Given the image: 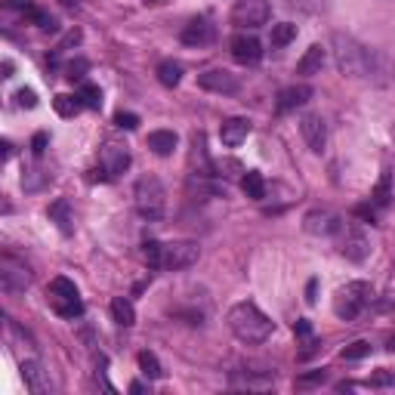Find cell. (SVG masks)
Wrapping results in <instances>:
<instances>
[{"instance_id": "obj_3", "label": "cell", "mask_w": 395, "mask_h": 395, "mask_svg": "<svg viewBox=\"0 0 395 395\" xmlns=\"http://www.w3.org/2000/svg\"><path fill=\"white\" fill-rule=\"evenodd\" d=\"M133 204H136L139 216L148 223H161L167 213V189L161 186L158 176H139L136 189H133Z\"/></svg>"}, {"instance_id": "obj_30", "label": "cell", "mask_w": 395, "mask_h": 395, "mask_svg": "<svg viewBox=\"0 0 395 395\" xmlns=\"http://www.w3.org/2000/svg\"><path fill=\"white\" fill-rule=\"evenodd\" d=\"M78 96H81L83 108H93V112H99V108H102V90L93 87V83H83V87L78 90Z\"/></svg>"}, {"instance_id": "obj_46", "label": "cell", "mask_w": 395, "mask_h": 395, "mask_svg": "<svg viewBox=\"0 0 395 395\" xmlns=\"http://www.w3.org/2000/svg\"><path fill=\"white\" fill-rule=\"evenodd\" d=\"M59 4H62V6H74V4H78V0H59Z\"/></svg>"}, {"instance_id": "obj_9", "label": "cell", "mask_w": 395, "mask_h": 395, "mask_svg": "<svg viewBox=\"0 0 395 395\" xmlns=\"http://www.w3.org/2000/svg\"><path fill=\"white\" fill-rule=\"evenodd\" d=\"M201 257V247L195 241H170L164 244V269L167 272H182V269L195 266Z\"/></svg>"}, {"instance_id": "obj_39", "label": "cell", "mask_w": 395, "mask_h": 395, "mask_svg": "<svg viewBox=\"0 0 395 395\" xmlns=\"http://www.w3.org/2000/svg\"><path fill=\"white\" fill-rule=\"evenodd\" d=\"M16 105L19 108H35L37 105V93L35 90H19V93H16Z\"/></svg>"}, {"instance_id": "obj_18", "label": "cell", "mask_w": 395, "mask_h": 395, "mask_svg": "<svg viewBox=\"0 0 395 395\" xmlns=\"http://www.w3.org/2000/svg\"><path fill=\"white\" fill-rule=\"evenodd\" d=\"M250 136V121L247 117H229V121H223V127H220V139H223V146H241Z\"/></svg>"}, {"instance_id": "obj_1", "label": "cell", "mask_w": 395, "mask_h": 395, "mask_svg": "<svg viewBox=\"0 0 395 395\" xmlns=\"http://www.w3.org/2000/svg\"><path fill=\"white\" fill-rule=\"evenodd\" d=\"M225 322H229V331L241 343H247V346L266 343L275 331V324L263 315V309H259L257 302H235L229 309V315H225Z\"/></svg>"}, {"instance_id": "obj_22", "label": "cell", "mask_w": 395, "mask_h": 395, "mask_svg": "<svg viewBox=\"0 0 395 395\" xmlns=\"http://www.w3.org/2000/svg\"><path fill=\"white\" fill-rule=\"evenodd\" d=\"M241 191L250 198V201H263L266 198V179L259 170H244L241 176Z\"/></svg>"}, {"instance_id": "obj_29", "label": "cell", "mask_w": 395, "mask_h": 395, "mask_svg": "<svg viewBox=\"0 0 395 395\" xmlns=\"http://www.w3.org/2000/svg\"><path fill=\"white\" fill-rule=\"evenodd\" d=\"M49 182V173H44L40 167H28V170L22 173V189L25 191H37V189H44Z\"/></svg>"}, {"instance_id": "obj_13", "label": "cell", "mask_w": 395, "mask_h": 395, "mask_svg": "<svg viewBox=\"0 0 395 395\" xmlns=\"http://www.w3.org/2000/svg\"><path fill=\"white\" fill-rule=\"evenodd\" d=\"M300 133L302 139H306V146L315 151V155H322L324 146H327V124L322 114H302L300 117Z\"/></svg>"}, {"instance_id": "obj_31", "label": "cell", "mask_w": 395, "mask_h": 395, "mask_svg": "<svg viewBox=\"0 0 395 395\" xmlns=\"http://www.w3.org/2000/svg\"><path fill=\"white\" fill-rule=\"evenodd\" d=\"M213 176H220V179H235V176H244V167L235 161V158H225V161L213 164Z\"/></svg>"}, {"instance_id": "obj_23", "label": "cell", "mask_w": 395, "mask_h": 395, "mask_svg": "<svg viewBox=\"0 0 395 395\" xmlns=\"http://www.w3.org/2000/svg\"><path fill=\"white\" fill-rule=\"evenodd\" d=\"M371 204H374L377 210H383V207L392 204V173H389V170L380 173V182H377L374 191H371Z\"/></svg>"}, {"instance_id": "obj_41", "label": "cell", "mask_w": 395, "mask_h": 395, "mask_svg": "<svg viewBox=\"0 0 395 395\" xmlns=\"http://www.w3.org/2000/svg\"><path fill=\"white\" fill-rule=\"evenodd\" d=\"M293 334H297L300 340H312V324H309L306 318H297V324H293Z\"/></svg>"}, {"instance_id": "obj_28", "label": "cell", "mask_w": 395, "mask_h": 395, "mask_svg": "<svg viewBox=\"0 0 395 395\" xmlns=\"http://www.w3.org/2000/svg\"><path fill=\"white\" fill-rule=\"evenodd\" d=\"M139 371L148 377V380H161L164 371H161V361H158L155 352H139Z\"/></svg>"}, {"instance_id": "obj_12", "label": "cell", "mask_w": 395, "mask_h": 395, "mask_svg": "<svg viewBox=\"0 0 395 395\" xmlns=\"http://www.w3.org/2000/svg\"><path fill=\"white\" fill-rule=\"evenodd\" d=\"M229 49H232V59L241 65H257L259 59H263V44H259L254 35H247V31L235 35L229 40Z\"/></svg>"}, {"instance_id": "obj_37", "label": "cell", "mask_w": 395, "mask_h": 395, "mask_svg": "<svg viewBox=\"0 0 395 395\" xmlns=\"http://www.w3.org/2000/svg\"><path fill=\"white\" fill-rule=\"evenodd\" d=\"M367 386H371V389H386V386H395V374L392 371H377V374H371Z\"/></svg>"}, {"instance_id": "obj_36", "label": "cell", "mask_w": 395, "mask_h": 395, "mask_svg": "<svg viewBox=\"0 0 395 395\" xmlns=\"http://www.w3.org/2000/svg\"><path fill=\"white\" fill-rule=\"evenodd\" d=\"M87 71H90V62H87V59H74V62L65 65V78H69L71 83H74V81H83V74H87Z\"/></svg>"}, {"instance_id": "obj_44", "label": "cell", "mask_w": 395, "mask_h": 395, "mask_svg": "<svg viewBox=\"0 0 395 395\" xmlns=\"http://www.w3.org/2000/svg\"><path fill=\"white\" fill-rule=\"evenodd\" d=\"M47 142H49V136H47V133H37V136L31 139V151H35V155L40 158V155H44V151H47Z\"/></svg>"}, {"instance_id": "obj_24", "label": "cell", "mask_w": 395, "mask_h": 395, "mask_svg": "<svg viewBox=\"0 0 395 395\" xmlns=\"http://www.w3.org/2000/svg\"><path fill=\"white\" fill-rule=\"evenodd\" d=\"M112 318L121 327H133L136 324V309H133V302L127 297H114L112 300Z\"/></svg>"}, {"instance_id": "obj_7", "label": "cell", "mask_w": 395, "mask_h": 395, "mask_svg": "<svg viewBox=\"0 0 395 395\" xmlns=\"http://www.w3.org/2000/svg\"><path fill=\"white\" fill-rule=\"evenodd\" d=\"M340 254L349 259V263H365L371 257V238L367 232L355 223H343L340 229Z\"/></svg>"}, {"instance_id": "obj_17", "label": "cell", "mask_w": 395, "mask_h": 395, "mask_svg": "<svg viewBox=\"0 0 395 395\" xmlns=\"http://www.w3.org/2000/svg\"><path fill=\"white\" fill-rule=\"evenodd\" d=\"M213 37H216V28L207 19H191L186 28H182V35H179V40L186 47H207Z\"/></svg>"}, {"instance_id": "obj_34", "label": "cell", "mask_w": 395, "mask_h": 395, "mask_svg": "<svg viewBox=\"0 0 395 395\" xmlns=\"http://www.w3.org/2000/svg\"><path fill=\"white\" fill-rule=\"evenodd\" d=\"M232 383L235 386H247V389H269L272 386V377H241V374H235L232 377Z\"/></svg>"}, {"instance_id": "obj_8", "label": "cell", "mask_w": 395, "mask_h": 395, "mask_svg": "<svg viewBox=\"0 0 395 395\" xmlns=\"http://www.w3.org/2000/svg\"><path fill=\"white\" fill-rule=\"evenodd\" d=\"M269 16H272L269 0H235L229 19L235 28H259L269 22Z\"/></svg>"}, {"instance_id": "obj_15", "label": "cell", "mask_w": 395, "mask_h": 395, "mask_svg": "<svg viewBox=\"0 0 395 395\" xmlns=\"http://www.w3.org/2000/svg\"><path fill=\"white\" fill-rule=\"evenodd\" d=\"M22 377H25L28 392H35V395H44V392L53 389V383H49V371L40 365L37 358H25L22 361Z\"/></svg>"}, {"instance_id": "obj_11", "label": "cell", "mask_w": 395, "mask_h": 395, "mask_svg": "<svg viewBox=\"0 0 395 395\" xmlns=\"http://www.w3.org/2000/svg\"><path fill=\"white\" fill-rule=\"evenodd\" d=\"M198 87L207 90V93H223V96H232L238 93V78L225 69H210L204 74H198Z\"/></svg>"}, {"instance_id": "obj_26", "label": "cell", "mask_w": 395, "mask_h": 395, "mask_svg": "<svg viewBox=\"0 0 395 395\" xmlns=\"http://www.w3.org/2000/svg\"><path fill=\"white\" fill-rule=\"evenodd\" d=\"M53 108H56V114H62V117H74L83 108V102H81V96L74 93V96H69V93H59L56 99H53Z\"/></svg>"}, {"instance_id": "obj_40", "label": "cell", "mask_w": 395, "mask_h": 395, "mask_svg": "<svg viewBox=\"0 0 395 395\" xmlns=\"http://www.w3.org/2000/svg\"><path fill=\"white\" fill-rule=\"evenodd\" d=\"M324 380H327V371H312V374L297 377V386L302 389V386H315V383H324Z\"/></svg>"}, {"instance_id": "obj_21", "label": "cell", "mask_w": 395, "mask_h": 395, "mask_svg": "<svg viewBox=\"0 0 395 395\" xmlns=\"http://www.w3.org/2000/svg\"><path fill=\"white\" fill-rule=\"evenodd\" d=\"M176 133L173 130H151L148 133V148L155 151L158 158H167V155H173V148H176Z\"/></svg>"}, {"instance_id": "obj_25", "label": "cell", "mask_w": 395, "mask_h": 395, "mask_svg": "<svg viewBox=\"0 0 395 395\" xmlns=\"http://www.w3.org/2000/svg\"><path fill=\"white\" fill-rule=\"evenodd\" d=\"M297 37V25H290V22H278V25H272V49H284L290 44V40Z\"/></svg>"}, {"instance_id": "obj_35", "label": "cell", "mask_w": 395, "mask_h": 395, "mask_svg": "<svg viewBox=\"0 0 395 395\" xmlns=\"http://www.w3.org/2000/svg\"><path fill=\"white\" fill-rule=\"evenodd\" d=\"M25 19H28V22H35L37 28H44V31H56V28H59L53 16H49V13H44V10H40V6H35V10H31L28 16H25Z\"/></svg>"}, {"instance_id": "obj_14", "label": "cell", "mask_w": 395, "mask_h": 395, "mask_svg": "<svg viewBox=\"0 0 395 395\" xmlns=\"http://www.w3.org/2000/svg\"><path fill=\"white\" fill-rule=\"evenodd\" d=\"M99 167H105V173L112 176H121L124 170L130 167V151L127 146H117V142H105L102 146V155H99Z\"/></svg>"}, {"instance_id": "obj_2", "label": "cell", "mask_w": 395, "mask_h": 395, "mask_svg": "<svg viewBox=\"0 0 395 395\" xmlns=\"http://www.w3.org/2000/svg\"><path fill=\"white\" fill-rule=\"evenodd\" d=\"M334 62L343 78H365L374 65V53L349 35H334Z\"/></svg>"}, {"instance_id": "obj_32", "label": "cell", "mask_w": 395, "mask_h": 395, "mask_svg": "<svg viewBox=\"0 0 395 395\" xmlns=\"http://www.w3.org/2000/svg\"><path fill=\"white\" fill-rule=\"evenodd\" d=\"M142 257H146L148 269H164V244H158V241H146L142 244Z\"/></svg>"}, {"instance_id": "obj_43", "label": "cell", "mask_w": 395, "mask_h": 395, "mask_svg": "<svg viewBox=\"0 0 395 395\" xmlns=\"http://www.w3.org/2000/svg\"><path fill=\"white\" fill-rule=\"evenodd\" d=\"M6 6H10V10H19L22 16H28L35 10V0H6Z\"/></svg>"}, {"instance_id": "obj_6", "label": "cell", "mask_w": 395, "mask_h": 395, "mask_svg": "<svg viewBox=\"0 0 395 395\" xmlns=\"http://www.w3.org/2000/svg\"><path fill=\"white\" fill-rule=\"evenodd\" d=\"M31 281H35V275H31V269L25 259L13 257V254H4L0 257V290L16 297V293H25L31 288Z\"/></svg>"}, {"instance_id": "obj_16", "label": "cell", "mask_w": 395, "mask_h": 395, "mask_svg": "<svg viewBox=\"0 0 395 395\" xmlns=\"http://www.w3.org/2000/svg\"><path fill=\"white\" fill-rule=\"evenodd\" d=\"M309 99H312V87L309 83H293V87H284L278 93L275 108H278V114H288V112H297L300 105H306Z\"/></svg>"}, {"instance_id": "obj_42", "label": "cell", "mask_w": 395, "mask_h": 395, "mask_svg": "<svg viewBox=\"0 0 395 395\" xmlns=\"http://www.w3.org/2000/svg\"><path fill=\"white\" fill-rule=\"evenodd\" d=\"M355 216H361V220H367V223H377V207L374 204H358Z\"/></svg>"}, {"instance_id": "obj_4", "label": "cell", "mask_w": 395, "mask_h": 395, "mask_svg": "<svg viewBox=\"0 0 395 395\" xmlns=\"http://www.w3.org/2000/svg\"><path fill=\"white\" fill-rule=\"evenodd\" d=\"M374 302V288L367 281H349L334 293V312L343 322H355V318L365 312Z\"/></svg>"}, {"instance_id": "obj_20", "label": "cell", "mask_w": 395, "mask_h": 395, "mask_svg": "<svg viewBox=\"0 0 395 395\" xmlns=\"http://www.w3.org/2000/svg\"><path fill=\"white\" fill-rule=\"evenodd\" d=\"M322 69H324V47L322 44H312L306 53L300 56L297 74H302V78H312V74H322Z\"/></svg>"}, {"instance_id": "obj_27", "label": "cell", "mask_w": 395, "mask_h": 395, "mask_svg": "<svg viewBox=\"0 0 395 395\" xmlns=\"http://www.w3.org/2000/svg\"><path fill=\"white\" fill-rule=\"evenodd\" d=\"M158 81H161L164 87H176V83L182 81V65L179 62H170V59H167V62H161V65H158Z\"/></svg>"}, {"instance_id": "obj_38", "label": "cell", "mask_w": 395, "mask_h": 395, "mask_svg": "<svg viewBox=\"0 0 395 395\" xmlns=\"http://www.w3.org/2000/svg\"><path fill=\"white\" fill-rule=\"evenodd\" d=\"M114 124H117V130H136L139 127V117L130 114V112H121L114 117Z\"/></svg>"}, {"instance_id": "obj_45", "label": "cell", "mask_w": 395, "mask_h": 395, "mask_svg": "<svg viewBox=\"0 0 395 395\" xmlns=\"http://www.w3.org/2000/svg\"><path fill=\"white\" fill-rule=\"evenodd\" d=\"M306 302H309V306H315V302H318V278H312L306 284Z\"/></svg>"}, {"instance_id": "obj_33", "label": "cell", "mask_w": 395, "mask_h": 395, "mask_svg": "<svg viewBox=\"0 0 395 395\" xmlns=\"http://www.w3.org/2000/svg\"><path fill=\"white\" fill-rule=\"evenodd\" d=\"M367 355H371V343H367V340H355V343H349V346L340 352L343 361H361Z\"/></svg>"}, {"instance_id": "obj_5", "label": "cell", "mask_w": 395, "mask_h": 395, "mask_svg": "<svg viewBox=\"0 0 395 395\" xmlns=\"http://www.w3.org/2000/svg\"><path fill=\"white\" fill-rule=\"evenodd\" d=\"M47 300H49V306H53V312L59 318H81L83 315L81 293H78V288H74V281H69L65 275H59V278L49 281Z\"/></svg>"}, {"instance_id": "obj_19", "label": "cell", "mask_w": 395, "mask_h": 395, "mask_svg": "<svg viewBox=\"0 0 395 395\" xmlns=\"http://www.w3.org/2000/svg\"><path fill=\"white\" fill-rule=\"evenodd\" d=\"M49 223H56V229L62 235H71L74 232V213H71V204L65 198H56L53 204H49Z\"/></svg>"}, {"instance_id": "obj_10", "label": "cell", "mask_w": 395, "mask_h": 395, "mask_svg": "<svg viewBox=\"0 0 395 395\" xmlns=\"http://www.w3.org/2000/svg\"><path fill=\"white\" fill-rule=\"evenodd\" d=\"M302 229L309 235H318V238H331V235H340L343 229V216L334 213V210H309L306 216H302Z\"/></svg>"}]
</instances>
